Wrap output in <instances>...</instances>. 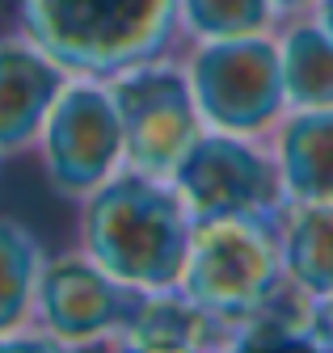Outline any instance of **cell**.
Wrapping results in <instances>:
<instances>
[{"label":"cell","instance_id":"cell-18","mask_svg":"<svg viewBox=\"0 0 333 353\" xmlns=\"http://www.w3.org/2000/svg\"><path fill=\"white\" fill-rule=\"evenodd\" d=\"M312 13H316V21L333 34V0H312Z\"/></svg>","mask_w":333,"mask_h":353},{"label":"cell","instance_id":"cell-7","mask_svg":"<svg viewBox=\"0 0 333 353\" xmlns=\"http://www.w3.org/2000/svg\"><path fill=\"white\" fill-rule=\"evenodd\" d=\"M43 168L55 194L85 198L122 168V122L110 84L97 76H68L43 122Z\"/></svg>","mask_w":333,"mask_h":353},{"label":"cell","instance_id":"cell-4","mask_svg":"<svg viewBox=\"0 0 333 353\" xmlns=\"http://www.w3.org/2000/svg\"><path fill=\"white\" fill-rule=\"evenodd\" d=\"M194 105L211 130L228 135H266L287 114V88L278 42L270 34L207 38L186 63Z\"/></svg>","mask_w":333,"mask_h":353},{"label":"cell","instance_id":"cell-11","mask_svg":"<svg viewBox=\"0 0 333 353\" xmlns=\"http://www.w3.org/2000/svg\"><path fill=\"white\" fill-rule=\"evenodd\" d=\"M270 152L287 202H333V105L287 110L274 122Z\"/></svg>","mask_w":333,"mask_h":353},{"label":"cell","instance_id":"cell-3","mask_svg":"<svg viewBox=\"0 0 333 353\" xmlns=\"http://www.w3.org/2000/svg\"><path fill=\"white\" fill-rule=\"evenodd\" d=\"M287 282L274 219H207L194 223L178 290L236 324Z\"/></svg>","mask_w":333,"mask_h":353},{"label":"cell","instance_id":"cell-17","mask_svg":"<svg viewBox=\"0 0 333 353\" xmlns=\"http://www.w3.org/2000/svg\"><path fill=\"white\" fill-rule=\"evenodd\" d=\"M312 345L316 349H333V290L329 294H312Z\"/></svg>","mask_w":333,"mask_h":353},{"label":"cell","instance_id":"cell-2","mask_svg":"<svg viewBox=\"0 0 333 353\" xmlns=\"http://www.w3.org/2000/svg\"><path fill=\"white\" fill-rule=\"evenodd\" d=\"M30 34L68 76H97L156 59L182 30L178 0H17Z\"/></svg>","mask_w":333,"mask_h":353},{"label":"cell","instance_id":"cell-10","mask_svg":"<svg viewBox=\"0 0 333 353\" xmlns=\"http://www.w3.org/2000/svg\"><path fill=\"white\" fill-rule=\"evenodd\" d=\"M232 324L194 303L186 290L164 286V290H144L131 320L118 328V345L127 349H148V353H186V349H207V345H228Z\"/></svg>","mask_w":333,"mask_h":353},{"label":"cell","instance_id":"cell-15","mask_svg":"<svg viewBox=\"0 0 333 353\" xmlns=\"http://www.w3.org/2000/svg\"><path fill=\"white\" fill-rule=\"evenodd\" d=\"M278 345L316 349L312 345V294H304L296 282H283L228 332V349H278Z\"/></svg>","mask_w":333,"mask_h":353},{"label":"cell","instance_id":"cell-14","mask_svg":"<svg viewBox=\"0 0 333 353\" xmlns=\"http://www.w3.org/2000/svg\"><path fill=\"white\" fill-rule=\"evenodd\" d=\"M43 261L47 256H43L38 236L17 219L0 214V341L30 328Z\"/></svg>","mask_w":333,"mask_h":353},{"label":"cell","instance_id":"cell-16","mask_svg":"<svg viewBox=\"0 0 333 353\" xmlns=\"http://www.w3.org/2000/svg\"><path fill=\"white\" fill-rule=\"evenodd\" d=\"M274 17H278L274 0H178V21L198 42L240 38V34H270Z\"/></svg>","mask_w":333,"mask_h":353},{"label":"cell","instance_id":"cell-13","mask_svg":"<svg viewBox=\"0 0 333 353\" xmlns=\"http://www.w3.org/2000/svg\"><path fill=\"white\" fill-rule=\"evenodd\" d=\"M278 63L287 110H321L333 105V34L312 17L287 26L278 38Z\"/></svg>","mask_w":333,"mask_h":353},{"label":"cell","instance_id":"cell-9","mask_svg":"<svg viewBox=\"0 0 333 353\" xmlns=\"http://www.w3.org/2000/svg\"><path fill=\"white\" fill-rule=\"evenodd\" d=\"M64 84L68 72L30 34L0 38V156H17L38 143Z\"/></svg>","mask_w":333,"mask_h":353},{"label":"cell","instance_id":"cell-12","mask_svg":"<svg viewBox=\"0 0 333 353\" xmlns=\"http://www.w3.org/2000/svg\"><path fill=\"white\" fill-rule=\"evenodd\" d=\"M283 274L304 294L333 290V202H287L283 228Z\"/></svg>","mask_w":333,"mask_h":353},{"label":"cell","instance_id":"cell-19","mask_svg":"<svg viewBox=\"0 0 333 353\" xmlns=\"http://www.w3.org/2000/svg\"><path fill=\"white\" fill-rule=\"evenodd\" d=\"M274 5H278V13H296V9H308L312 0H274Z\"/></svg>","mask_w":333,"mask_h":353},{"label":"cell","instance_id":"cell-5","mask_svg":"<svg viewBox=\"0 0 333 353\" xmlns=\"http://www.w3.org/2000/svg\"><path fill=\"white\" fill-rule=\"evenodd\" d=\"M169 185L178 190L190 223L274 219L287 210L274 152L258 148L254 135H228V130L211 126L182 152V160L169 172Z\"/></svg>","mask_w":333,"mask_h":353},{"label":"cell","instance_id":"cell-8","mask_svg":"<svg viewBox=\"0 0 333 353\" xmlns=\"http://www.w3.org/2000/svg\"><path fill=\"white\" fill-rule=\"evenodd\" d=\"M144 290L118 282L110 270L80 248L43 261L34 290V328L47 332L55 345H93L118 336V328L131 320Z\"/></svg>","mask_w":333,"mask_h":353},{"label":"cell","instance_id":"cell-6","mask_svg":"<svg viewBox=\"0 0 333 353\" xmlns=\"http://www.w3.org/2000/svg\"><path fill=\"white\" fill-rule=\"evenodd\" d=\"M106 84L122 122V164L135 172L169 176L182 152L207 130L186 68L156 55L114 72Z\"/></svg>","mask_w":333,"mask_h":353},{"label":"cell","instance_id":"cell-1","mask_svg":"<svg viewBox=\"0 0 333 353\" xmlns=\"http://www.w3.org/2000/svg\"><path fill=\"white\" fill-rule=\"evenodd\" d=\"M80 202V248L102 270L135 290L178 286L194 223L169 176L122 164Z\"/></svg>","mask_w":333,"mask_h":353}]
</instances>
